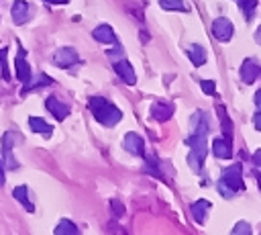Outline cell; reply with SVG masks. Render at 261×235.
<instances>
[{"label":"cell","mask_w":261,"mask_h":235,"mask_svg":"<svg viewBox=\"0 0 261 235\" xmlns=\"http://www.w3.org/2000/svg\"><path fill=\"white\" fill-rule=\"evenodd\" d=\"M206 119H208V116H206L204 112H198V114L194 116V127H196V133H194V135L188 139V145L192 147L188 161H190V166H192L196 172L202 168V163H204V157H206V151H208V147H206L208 121H206Z\"/></svg>","instance_id":"cell-1"},{"label":"cell","mask_w":261,"mask_h":235,"mask_svg":"<svg viewBox=\"0 0 261 235\" xmlns=\"http://www.w3.org/2000/svg\"><path fill=\"white\" fill-rule=\"evenodd\" d=\"M88 106H90L94 119H96L98 123L106 125V127H114V125L122 119L120 108H116L112 102H108V100L102 98V96H92V98L88 100Z\"/></svg>","instance_id":"cell-2"},{"label":"cell","mask_w":261,"mask_h":235,"mask_svg":"<svg viewBox=\"0 0 261 235\" xmlns=\"http://www.w3.org/2000/svg\"><path fill=\"white\" fill-rule=\"evenodd\" d=\"M16 143H20V135H18L16 131H6L4 137H2V153H4V159H6V163H8L10 170H14V168L18 166V163L14 161V157H12V147H14Z\"/></svg>","instance_id":"cell-3"},{"label":"cell","mask_w":261,"mask_h":235,"mask_svg":"<svg viewBox=\"0 0 261 235\" xmlns=\"http://www.w3.org/2000/svg\"><path fill=\"white\" fill-rule=\"evenodd\" d=\"M220 182H222V184H226L232 192L241 190V186H243V170H241V166H239V163H234V166L226 168V170L222 172Z\"/></svg>","instance_id":"cell-4"},{"label":"cell","mask_w":261,"mask_h":235,"mask_svg":"<svg viewBox=\"0 0 261 235\" xmlns=\"http://www.w3.org/2000/svg\"><path fill=\"white\" fill-rule=\"evenodd\" d=\"M77 61H80V55L71 47H61V49H57L53 53V63L59 65V67H71Z\"/></svg>","instance_id":"cell-5"},{"label":"cell","mask_w":261,"mask_h":235,"mask_svg":"<svg viewBox=\"0 0 261 235\" xmlns=\"http://www.w3.org/2000/svg\"><path fill=\"white\" fill-rule=\"evenodd\" d=\"M27 51L18 45V53H16V59H14V67H16V78L24 84V82H29V78L33 76L31 74V65H29V61H27Z\"/></svg>","instance_id":"cell-6"},{"label":"cell","mask_w":261,"mask_h":235,"mask_svg":"<svg viewBox=\"0 0 261 235\" xmlns=\"http://www.w3.org/2000/svg\"><path fill=\"white\" fill-rule=\"evenodd\" d=\"M212 35L218 41H228L232 37V22L228 18H216L212 22Z\"/></svg>","instance_id":"cell-7"},{"label":"cell","mask_w":261,"mask_h":235,"mask_svg":"<svg viewBox=\"0 0 261 235\" xmlns=\"http://www.w3.org/2000/svg\"><path fill=\"white\" fill-rule=\"evenodd\" d=\"M45 106H47V110H49L57 121H63V119L69 114V106H67L65 102H61L57 96H49V98L45 100Z\"/></svg>","instance_id":"cell-8"},{"label":"cell","mask_w":261,"mask_h":235,"mask_svg":"<svg viewBox=\"0 0 261 235\" xmlns=\"http://www.w3.org/2000/svg\"><path fill=\"white\" fill-rule=\"evenodd\" d=\"M31 18V4L27 0H14L12 4V20L16 25H24Z\"/></svg>","instance_id":"cell-9"},{"label":"cell","mask_w":261,"mask_h":235,"mask_svg":"<svg viewBox=\"0 0 261 235\" xmlns=\"http://www.w3.org/2000/svg\"><path fill=\"white\" fill-rule=\"evenodd\" d=\"M122 145H124V149L130 151L133 155H143V153H145V141H143V137L137 135V133H126Z\"/></svg>","instance_id":"cell-10"},{"label":"cell","mask_w":261,"mask_h":235,"mask_svg":"<svg viewBox=\"0 0 261 235\" xmlns=\"http://www.w3.org/2000/svg\"><path fill=\"white\" fill-rule=\"evenodd\" d=\"M114 72H116L118 78H120L124 84H128V86H133V84L137 82V76H135V72H133V67H130V63H128L126 59H118V61L114 63Z\"/></svg>","instance_id":"cell-11"},{"label":"cell","mask_w":261,"mask_h":235,"mask_svg":"<svg viewBox=\"0 0 261 235\" xmlns=\"http://www.w3.org/2000/svg\"><path fill=\"white\" fill-rule=\"evenodd\" d=\"M259 76H261V67L257 65V61L247 59V61L243 63V67H241V78H243V82H245V84H253Z\"/></svg>","instance_id":"cell-12"},{"label":"cell","mask_w":261,"mask_h":235,"mask_svg":"<svg viewBox=\"0 0 261 235\" xmlns=\"http://www.w3.org/2000/svg\"><path fill=\"white\" fill-rule=\"evenodd\" d=\"M171 114H173V104H171V102H155V104L151 106V116H153L155 121H159V123L167 121Z\"/></svg>","instance_id":"cell-13"},{"label":"cell","mask_w":261,"mask_h":235,"mask_svg":"<svg viewBox=\"0 0 261 235\" xmlns=\"http://www.w3.org/2000/svg\"><path fill=\"white\" fill-rule=\"evenodd\" d=\"M12 196H14L29 213L35 210V206H33V202H31V196H29V186H24V184H22V186H16V188L12 190Z\"/></svg>","instance_id":"cell-14"},{"label":"cell","mask_w":261,"mask_h":235,"mask_svg":"<svg viewBox=\"0 0 261 235\" xmlns=\"http://www.w3.org/2000/svg\"><path fill=\"white\" fill-rule=\"evenodd\" d=\"M29 127H31V131L41 133V135H45V137H49V135L53 133V127H51L45 119H39V116H31V119H29Z\"/></svg>","instance_id":"cell-15"},{"label":"cell","mask_w":261,"mask_h":235,"mask_svg":"<svg viewBox=\"0 0 261 235\" xmlns=\"http://www.w3.org/2000/svg\"><path fill=\"white\" fill-rule=\"evenodd\" d=\"M92 35H94V39L100 41V43H114V41H116L114 31H112L108 25H100V27H96Z\"/></svg>","instance_id":"cell-16"},{"label":"cell","mask_w":261,"mask_h":235,"mask_svg":"<svg viewBox=\"0 0 261 235\" xmlns=\"http://www.w3.org/2000/svg\"><path fill=\"white\" fill-rule=\"evenodd\" d=\"M49 84H53V80H51L49 76H45V74H37L35 78L31 76L29 82H24V90H22V92H31V90H37V88H41V86H49Z\"/></svg>","instance_id":"cell-17"},{"label":"cell","mask_w":261,"mask_h":235,"mask_svg":"<svg viewBox=\"0 0 261 235\" xmlns=\"http://www.w3.org/2000/svg\"><path fill=\"white\" fill-rule=\"evenodd\" d=\"M212 151H214V153H216V157H220V159L228 157V155H230V141H228V139H224V137L214 139V141H212Z\"/></svg>","instance_id":"cell-18"},{"label":"cell","mask_w":261,"mask_h":235,"mask_svg":"<svg viewBox=\"0 0 261 235\" xmlns=\"http://www.w3.org/2000/svg\"><path fill=\"white\" fill-rule=\"evenodd\" d=\"M208 208H210V202L208 200H196L194 204H192V217L198 221V223H204V219H206V213H208Z\"/></svg>","instance_id":"cell-19"},{"label":"cell","mask_w":261,"mask_h":235,"mask_svg":"<svg viewBox=\"0 0 261 235\" xmlns=\"http://www.w3.org/2000/svg\"><path fill=\"white\" fill-rule=\"evenodd\" d=\"M188 55H190V61H192L194 65L206 63V51H204L202 45H190V47H188Z\"/></svg>","instance_id":"cell-20"},{"label":"cell","mask_w":261,"mask_h":235,"mask_svg":"<svg viewBox=\"0 0 261 235\" xmlns=\"http://www.w3.org/2000/svg\"><path fill=\"white\" fill-rule=\"evenodd\" d=\"M218 114H220V127H222V133H224V139H228L230 141V137H232V123H230V119L226 116V112H224V108L218 104Z\"/></svg>","instance_id":"cell-21"},{"label":"cell","mask_w":261,"mask_h":235,"mask_svg":"<svg viewBox=\"0 0 261 235\" xmlns=\"http://www.w3.org/2000/svg\"><path fill=\"white\" fill-rule=\"evenodd\" d=\"M75 233H77V227L67 219H61V223L55 227V235H75Z\"/></svg>","instance_id":"cell-22"},{"label":"cell","mask_w":261,"mask_h":235,"mask_svg":"<svg viewBox=\"0 0 261 235\" xmlns=\"http://www.w3.org/2000/svg\"><path fill=\"white\" fill-rule=\"evenodd\" d=\"M159 4H161V8H165V10H188L181 0H159Z\"/></svg>","instance_id":"cell-23"},{"label":"cell","mask_w":261,"mask_h":235,"mask_svg":"<svg viewBox=\"0 0 261 235\" xmlns=\"http://www.w3.org/2000/svg\"><path fill=\"white\" fill-rule=\"evenodd\" d=\"M239 2H241V8H243L245 16L251 18V14H253V10H255V6H257V0H239Z\"/></svg>","instance_id":"cell-24"},{"label":"cell","mask_w":261,"mask_h":235,"mask_svg":"<svg viewBox=\"0 0 261 235\" xmlns=\"http://www.w3.org/2000/svg\"><path fill=\"white\" fill-rule=\"evenodd\" d=\"M6 53H8V49H2L0 47V63H2V76H4V80L10 78V72H8V65H6Z\"/></svg>","instance_id":"cell-25"},{"label":"cell","mask_w":261,"mask_h":235,"mask_svg":"<svg viewBox=\"0 0 261 235\" xmlns=\"http://www.w3.org/2000/svg\"><path fill=\"white\" fill-rule=\"evenodd\" d=\"M200 86H202V90H204L206 94H214V90H216V84L210 82V80H202Z\"/></svg>","instance_id":"cell-26"},{"label":"cell","mask_w":261,"mask_h":235,"mask_svg":"<svg viewBox=\"0 0 261 235\" xmlns=\"http://www.w3.org/2000/svg\"><path fill=\"white\" fill-rule=\"evenodd\" d=\"M232 233H234V235H239V233H251V227H249L245 221H241V223H237V225H234Z\"/></svg>","instance_id":"cell-27"},{"label":"cell","mask_w":261,"mask_h":235,"mask_svg":"<svg viewBox=\"0 0 261 235\" xmlns=\"http://www.w3.org/2000/svg\"><path fill=\"white\" fill-rule=\"evenodd\" d=\"M112 210H114L116 215H122V213H124V208H122V204H120L118 200H112Z\"/></svg>","instance_id":"cell-28"},{"label":"cell","mask_w":261,"mask_h":235,"mask_svg":"<svg viewBox=\"0 0 261 235\" xmlns=\"http://www.w3.org/2000/svg\"><path fill=\"white\" fill-rule=\"evenodd\" d=\"M253 121H255V129H257V131H261V110H257V114H255V119H253Z\"/></svg>","instance_id":"cell-29"},{"label":"cell","mask_w":261,"mask_h":235,"mask_svg":"<svg viewBox=\"0 0 261 235\" xmlns=\"http://www.w3.org/2000/svg\"><path fill=\"white\" fill-rule=\"evenodd\" d=\"M253 161H255V163L261 168V149H259V151H255V155H253Z\"/></svg>","instance_id":"cell-30"},{"label":"cell","mask_w":261,"mask_h":235,"mask_svg":"<svg viewBox=\"0 0 261 235\" xmlns=\"http://www.w3.org/2000/svg\"><path fill=\"white\" fill-rule=\"evenodd\" d=\"M255 104H257V110H261V90H257L255 94Z\"/></svg>","instance_id":"cell-31"},{"label":"cell","mask_w":261,"mask_h":235,"mask_svg":"<svg viewBox=\"0 0 261 235\" xmlns=\"http://www.w3.org/2000/svg\"><path fill=\"white\" fill-rule=\"evenodd\" d=\"M0 186H4V166L0 163Z\"/></svg>","instance_id":"cell-32"},{"label":"cell","mask_w":261,"mask_h":235,"mask_svg":"<svg viewBox=\"0 0 261 235\" xmlns=\"http://www.w3.org/2000/svg\"><path fill=\"white\" fill-rule=\"evenodd\" d=\"M45 2H49V4H67L69 0H45Z\"/></svg>","instance_id":"cell-33"},{"label":"cell","mask_w":261,"mask_h":235,"mask_svg":"<svg viewBox=\"0 0 261 235\" xmlns=\"http://www.w3.org/2000/svg\"><path fill=\"white\" fill-rule=\"evenodd\" d=\"M255 39H257V43L261 45V27H259V29L255 31Z\"/></svg>","instance_id":"cell-34"},{"label":"cell","mask_w":261,"mask_h":235,"mask_svg":"<svg viewBox=\"0 0 261 235\" xmlns=\"http://www.w3.org/2000/svg\"><path fill=\"white\" fill-rule=\"evenodd\" d=\"M257 182H259V188H261V174H257Z\"/></svg>","instance_id":"cell-35"}]
</instances>
